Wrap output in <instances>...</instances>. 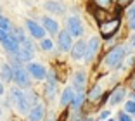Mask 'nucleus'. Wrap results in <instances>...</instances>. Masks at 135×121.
I'll use <instances>...</instances> for the list:
<instances>
[{"label": "nucleus", "instance_id": "f257e3e1", "mask_svg": "<svg viewBox=\"0 0 135 121\" xmlns=\"http://www.w3.org/2000/svg\"><path fill=\"white\" fill-rule=\"evenodd\" d=\"M125 54H127L125 47H123V45H118V47L111 49V50L107 52L106 59H104V64H106L107 67H118L119 64L123 62Z\"/></svg>", "mask_w": 135, "mask_h": 121}, {"label": "nucleus", "instance_id": "f03ea898", "mask_svg": "<svg viewBox=\"0 0 135 121\" xmlns=\"http://www.w3.org/2000/svg\"><path fill=\"white\" fill-rule=\"evenodd\" d=\"M12 80H14L19 86H30V83H31L28 69L21 66L19 61H16V62L12 64Z\"/></svg>", "mask_w": 135, "mask_h": 121}, {"label": "nucleus", "instance_id": "7ed1b4c3", "mask_svg": "<svg viewBox=\"0 0 135 121\" xmlns=\"http://www.w3.org/2000/svg\"><path fill=\"white\" fill-rule=\"evenodd\" d=\"M119 28V19H113L107 21V23H100V35L104 38H111Z\"/></svg>", "mask_w": 135, "mask_h": 121}, {"label": "nucleus", "instance_id": "20e7f679", "mask_svg": "<svg viewBox=\"0 0 135 121\" xmlns=\"http://www.w3.org/2000/svg\"><path fill=\"white\" fill-rule=\"evenodd\" d=\"M68 31H69V35H71L73 38L81 36V33H83V26H81V21H80L76 16H71L69 19H68Z\"/></svg>", "mask_w": 135, "mask_h": 121}, {"label": "nucleus", "instance_id": "39448f33", "mask_svg": "<svg viewBox=\"0 0 135 121\" xmlns=\"http://www.w3.org/2000/svg\"><path fill=\"white\" fill-rule=\"evenodd\" d=\"M26 69L35 80H45V76H47V69H45L44 64H40V62H30L26 66Z\"/></svg>", "mask_w": 135, "mask_h": 121}, {"label": "nucleus", "instance_id": "423d86ee", "mask_svg": "<svg viewBox=\"0 0 135 121\" xmlns=\"http://www.w3.org/2000/svg\"><path fill=\"white\" fill-rule=\"evenodd\" d=\"M26 28L30 30L31 36H35V38H38V40L45 38V28L40 26L38 23H35L33 19H26Z\"/></svg>", "mask_w": 135, "mask_h": 121}, {"label": "nucleus", "instance_id": "0eeeda50", "mask_svg": "<svg viewBox=\"0 0 135 121\" xmlns=\"http://www.w3.org/2000/svg\"><path fill=\"white\" fill-rule=\"evenodd\" d=\"M57 43H59V49L62 52H68V50H71L73 47V36L69 35V31H61L59 33V38H57Z\"/></svg>", "mask_w": 135, "mask_h": 121}, {"label": "nucleus", "instance_id": "6e6552de", "mask_svg": "<svg viewBox=\"0 0 135 121\" xmlns=\"http://www.w3.org/2000/svg\"><path fill=\"white\" fill-rule=\"evenodd\" d=\"M85 54H87V43H85L83 40H78L71 47V57L75 59V61H81V59L85 57Z\"/></svg>", "mask_w": 135, "mask_h": 121}, {"label": "nucleus", "instance_id": "1a4fd4ad", "mask_svg": "<svg viewBox=\"0 0 135 121\" xmlns=\"http://www.w3.org/2000/svg\"><path fill=\"white\" fill-rule=\"evenodd\" d=\"M45 118V105L42 102H36L30 109V121H44Z\"/></svg>", "mask_w": 135, "mask_h": 121}, {"label": "nucleus", "instance_id": "9d476101", "mask_svg": "<svg viewBox=\"0 0 135 121\" xmlns=\"http://www.w3.org/2000/svg\"><path fill=\"white\" fill-rule=\"evenodd\" d=\"M42 26H44L45 31L50 33V35H57V33H59V23H57L54 17H49V16L42 17Z\"/></svg>", "mask_w": 135, "mask_h": 121}, {"label": "nucleus", "instance_id": "9b49d317", "mask_svg": "<svg viewBox=\"0 0 135 121\" xmlns=\"http://www.w3.org/2000/svg\"><path fill=\"white\" fill-rule=\"evenodd\" d=\"M2 45H4V49L9 52V54H12V55H16L17 52H19V49H21V43L17 42V40L11 35V33H9L7 40H5V42H2Z\"/></svg>", "mask_w": 135, "mask_h": 121}, {"label": "nucleus", "instance_id": "f8f14e48", "mask_svg": "<svg viewBox=\"0 0 135 121\" xmlns=\"http://www.w3.org/2000/svg\"><path fill=\"white\" fill-rule=\"evenodd\" d=\"M97 50H99V38H97V36H92L90 42L87 43V54H85L87 62H90L92 59H94V55L97 54Z\"/></svg>", "mask_w": 135, "mask_h": 121}, {"label": "nucleus", "instance_id": "ddd939ff", "mask_svg": "<svg viewBox=\"0 0 135 121\" xmlns=\"http://www.w3.org/2000/svg\"><path fill=\"white\" fill-rule=\"evenodd\" d=\"M125 97H127V88H125V86H116V88L113 90L111 97H109V104L116 105V104H119V102H123Z\"/></svg>", "mask_w": 135, "mask_h": 121}, {"label": "nucleus", "instance_id": "4468645a", "mask_svg": "<svg viewBox=\"0 0 135 121\" xmlns=\"http://www.w3.org/2000/svg\"><path fill=\"white\" fill-rule=\"evenodd\" d=\"M85 81H87V74H85L83 71H78V73L75 74L73 85H75V88L78 90V92H83V88H85Z\"/></svg>", "mask_w": 135, "mask_h": 121}, {"label": "nucleus", "instance_id": "2eb2a0df", "mask_svg": "<svg viewBox=\"0 0 135 121\" xmlns=\"http://www.w3.org/2000/svg\"><path fill=\"white\" fill-rule=\"evenodd\" d=\"M75 94H76V92L71 88V86H68V88H64L62 95H61V104H62V105H71L73 99H75Z\"/></svg>", "mask_w": 135, "mask_h": 121}, {"label": "nucleus", "instance_id": "dca6fc26", "mask_svg": "<svg viewBox=\"0 0 135 121\" xmlns=\"http://www.w3.org/2000/svg\"><path fill=\"white\" fill-rule=\"evenodd\" d=\"M44 7L47 9L49 12H52V14H64V7L61 4H57V2H52V0H49V2H45Z\"/></svg>", "mask_w": 135, "mask_h": 121}, {"label": "nucleus", "instance_id": "f3484780", "mask_svg": "<svg viewBox=\"0 0 135 121\" xmlns=\"http://www.w3.org/2000/svg\"><path fill=\"white\" fill-rule=\"evenodd\" d=\"M0 78H2L4 83L12 81V66H9V64H2V66H0Z\"/></svg>", "mask_w": 135, "mask_h": 121}, {"label": "nucleus", "instance_id": "a211bd4d", "mask_svg": "<svg viewBox=\"0 0 135 121\" xmlns=\"http://www.w3.org/2000/svg\"><path fill=\"white\" fill-rule=\"evenodd\" d=\"M16 61H19V62H26V61H31V57H33V52L31 50H28V49H19V52H17L16 55Z\"/></svg>", "mask_w": 135, "mask_h": 121}, {"label": "nucleus", "instance_id": "6ab92c4d", "mask_svg": "<svg viewBox=\"0 0 135 121\" xmlns=\"http://www.w3.org/2000/svg\"><path fill=\"white\" fill-rule=\"evenodd\" d=\"M81 104H83V92H78V94H75V99H73V102H71V107L75 111H78L80 107H81Z\"/></svg>", "mask_w": 135, "mask_h": 121}, {"label": "nucleus", "instance_id": "aec40b11", "mask_svg": "<svg viewBox=\"0 0 135 121\" xmlns=\"http://www.w3.org/2000/svg\"><path fill=\"white\" fill-rule=\"evenodd\" d=\"M23 95H24V92H21L19 88H12L11 90V100L14 102V104H17V102L23 99Z\"/></svg>", "mask_w": 135, "mask_h": 121}, {"label": "nucleus", "instance_id": "412c9836", "mask_svg": "<svg viewBox=\"0 0 135 121\" xmlns=\"http://www.w3.org/2000/svg\"><path fill=\"white\" fill-rule=\"evenodd\" d=\"M40 47L44 49V50H52V49H54V43H52V40H49V38H42L40 40Z\"/></svg>", "mask_w": 135, "mask_h": 121}, {"label": "nucleus", "instance_id": "4be33fe9", "mask_svg": "<svg viewBox=\"0 0 135 121\" xmlns=\"http://www.w3.org/2000/svg\"><path fill=\"white\" fill-rule=\"evenodd\" d=\"M0 28L5 30V31H11V23H9V19L5 16H0Z\"/></svg>", "mask_w": 135, "mask_h": 121}, {"label": "nucleus", "instance_id": "5701e85b", "mask_svg": "<svg viewBox=\"0 0 135 121\" xmlns=\"http://www.w3.org/2000/svg\"><path fill=\"white\" fill-rule=\"evenodd\" d=\"M100 94H102V90H100V85H95L94 88H92L90 99H92V100H95V99H99V97H100Z\"/></svg>", "mask_w": 135, "mask_h": 121}, {"label": "nucleus", "instance_id": "b1692460", "mask_svg": "<svg viewBox=\"0 0 135 121\" xmlns=\"http://www.w3.org/2000/svg\"><path fill=\"white\" fill-rule=\"evenodd\" d=\"M125 113H128V114H133L135 113V100L125 102Z\"/></svg>", "mask_w": 135, "mask_h": 121}, {"label": "nucleus", "instance_id": "393cba45", "mask_svg": "<svg viewBox=\"0 0 135 121\" xmlns=\"http://www.w3.org/2000/svg\"><path fill=\"white\" fill-rule=\"evenodd\" d=\"M118 119H119V121H135V119H132V118L128 116V113H119Z\"/></svg>", "mask_w": 135, "mask_h": 121}, {"label": "nucleus", "instance_id": "a878e982", "mask_svg": "<svg viewBox=\"0 0 135 121\" xmlns=\"http://www.w3.org/2000/svg\"><path fill=\"white\" fill-rule=\"evenodd\" d=\"M7 36H9V31H5V30H2V28H0V42H5V40H7Z\"/></svg>", "mask_w": 135, "mask_h": 121}, {"label": "nucleus", "instance_id": "bb28decb", "mask_svg": "<svg viewBox=\"0 0 135 121\" xmlns=\"http://www.w3.org/2000/svg\"><path fill=\"white\" fill-rule=\"evenodd\" d=\"M95 2H97L99 5H102V7H106V5L111 4V0H95Z\"/></svg>", "mask_w": 135, "mask_h": 121}, {"label": "nucleus", "instance_id": "cd10ccee", "mask_svg": "<svg viewBox=\"0 0 135 121\" xmlns=\"http://www.w3.org/2000/svg\"><path fill=\"white\" fill-rule=\"evenodd\" d=\"M109 111H102V113H100V119H107V118H109Z\"/></svg>", "mask_w": 135, "mask_h": 121}, {"label": "nucleus", "instance_id": "c85d7f7f", "mask_svg": "<svg viewBox=\"0 0 135 121\" xmlns=\"http://www.w3.org/2000/svg\"><path fill=\"white\" fill-rule=\"evenodd\" d=\"M130 2H132V0H118V4H119V5H128Z\"/></svg>", "mask_w": 135, "mask_h": 121}, {"label": "nucleus", "instance_id": "c756f323", "mask_svg": "<svg viewBox=\"0 0 135 121\" xmlns=\"http://www.w3.org/2000/svg\"><path fill=\"white\" fill-rule=\"evenodd\" d=\"M130 28H132V30H135V16L130 17Z\"/></svg>", "mask_w": 135, "mask_h": 121}, {"label": "nucleus", "instance_id": "7c9ffc66", "mask_svg": "<svg viewBox=\"0 0 135 121\" xmlns=\"http://www.w3.org/2000/svg\"><path fill=\"white\" fill-rule=\"evenodd\" d=\"M4 92H5V90H4V81H0V97L4 95Z\"/></svg>", "mask_w": 135, "mask_h": 121}, {"label": "nucleus", "instance_id": "2f4dec72", "mask_svg": "<svg viewBox=\"0 0 135 121\" xmlns=\"http://www.w3.org/2000/svg\"><path fill=\"white\" fill-rule=\"evenodd\" d=\"M128 14H130V17H133V16H135V5L130 9V11H128Z\"/></svg>", "mask_w": 135, "mask_h": 121}, {"label": "nucleus", "instance_id": "473e14b6", "mask_svg": "<svg viewBox=\"0 0 135 121\" xmlns=\"http://www.w3.org/2000/svg\"><path fill=\"white\" fill-rule=\"evenodd\" d=\"M132 45L135 47V33H133V36H132Z\"/></svg>", "mask_w": 135, "mask_h": 121}, {"label": "nucleus", "instance_id": "72a5a7b5", "mask_svg": "<svg viewBox=\"0 0 135 121\" xmlns=\"http://www.w3.org/2000/svg\"><path fill=\"white\" fill-rule=\"evenodd\" d=\"M132 100H135V94H133V95H132Z\"/></svg>", "mask_w": 135, "mask_h": 121}, {"label": "nucleus", "instance_id": "f704fd0d", "mask_svg": "<svg viewBox=\"0 0 135 121\" xmlns=\"http://www.w3.org/2000/svg\"><path fill=\"white\" fill-rule=\"evenodd\" d=\"M107 121H114V119H107Z\"/></svg>", "mask_w": 135, "mask_h": 121}, {"label": "nucleus", "instance_id": "c9c22d12", "mask_svg": "<svg viewBox=\"0 0 135 121\" xmlns=\"http://www.w3.org/2000/svg\"><path fill=\"white\" fill-rule=\"evenodd\" d=\"M0 114H2V109H0Z\"/></svg>", "mask_w": 135, "mask_h": 121}, {"label": "nucleus", "instance_id": "e433bc0d", "mask_svg": "<svg viewBox=\"0 0 135 121\" xmlns=\"http://www.w3.org/2000/svg\"><path fill=\"white\" fill-rule=\"evenodd\" d=\"M133 116H135V113H133Z\"/></svg>", "mask_w": 135, "mask_h": 121}, {"label": "nucleus", "instance_id": "4c0bfd02", "mask_svg": "<svg viewBox=\"0 0 135 121\" xmlns=\"http://www.w3.org/2000/svg\"><path fill=\"white\" fill-rule=\"evenodd\" d=\"M133 85H135V81H133Z\"/></svg>", "mask_w": 135, "mask_h": 121}]
</instances>
